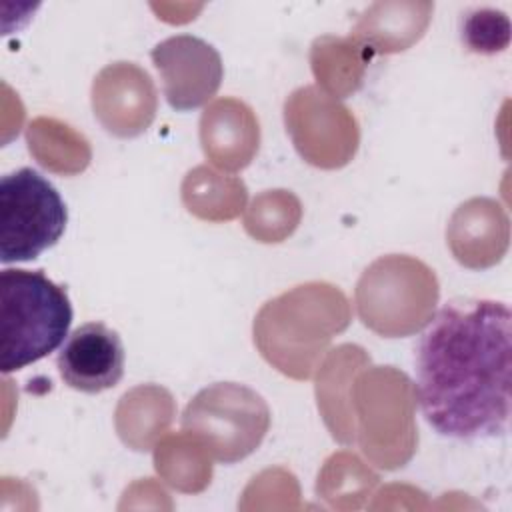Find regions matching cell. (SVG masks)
Masks as SVG:
<instances>
[{
    "instance_id": "cell-1",
    "label": "cell",
    "mask_w": 512,
    "mask_h": 512,
    "mask_svg": "<svg viewBox=\"0 0 512 512\" xmlns=\"http://www.w3.org/2000/svg\"><path fill=\"white\" fill-rule=\"evenodd\" d=\"M512 314L504 302L462 298L428 322L416 350V402L446 438L480 440L508 432Z\"/></svg>"
},
{
    "instance_id": "cell-2",
    "label": "cell",
    "mask_w": 512,
    "mask_h": 512,
    "mask_svg": "<svg viewBox=\"0 0 512 512\" xmlns=\"http://www.w3.org/2000/svg\"><path fill=\"white\" fill-rule=\"evenodd\" d=\"M350 320V302L338 286L304 282L262 304L252 334L270 366L288 378L308 380Z\"/></svg>"
},
{
    "instance_id": "cell-3",
    "label": "cell",
    "mask_w": 512,
    "mask_h": 512,
    "mask_svg": "<svg viewBox=\"0 0 512 512\" xmlns=\"http://www.w3.org/2000/svg\"><path fill=\"white\" fill-rule=\"evenodd\" d=\"M72 306L42 270L0 272V370L16 372L54 352L66 338Z\"/></svg>"
},
{
    "instance_id": "cell-4",
    "label": "cell",
    "mask_w": 512,
    "mask_h": 512,
    "mask_svg": "<svg viewBox=\"0 0 512 512\" xmlns=\"http://www.w3.org/2000/svg\"><path fill=\"white\" fill-rule=\"evenodd\" d=\"M354 444L378 468L398 470L418 446L416 390L394 366H366L352 382Z\"/></svg>"
},
{
    "instance_id": "cell-5",
    "label": "cell",
    "mask_w": 512,
    "mask_h": 512,
    "mask_svg": "<svg viewBox=\"0 0 512 512\" xmlns=\"http://www.w3.org/2000/svg\"><path fill=\"white\" fill-rule=\"evenodd\" d=\"M438 298L434 270L408 254L376 258L360 274L354 290L358 318L384 338H404L424 330Z\"/></svg>"
},
{
    "instance_id": "cell-6",
    "label": "cell",
    "mask_w": 512,
    "mask_h": 512,
    "mask_svg": "<svg viewBox=\"0 0 512 512\" xmlns=\"http://www.w3.org/2000/svg\"><path fill=\"white\" fill-rule=\"evenodd\" d=\"M270 428V408L252 388L216 382L202 388L182 412V430L194 434L224 464L250 456Z\"/></svg>"
},
{
    "instance_id": "cell-7",
    "label": "cell",
    "mask_w": 512,
    "mask_h": 512,
    "mask_svg": "<svg viewBox=\"0 0 512 512\" xmlns=\"http://www.w3.org/2000/svg\"><path fill=\"white\" fill-rule=\"evenodd\" d=\"M68 210L40 172L20 168L0 180V260L26 262L54 246L64 234Z\"/></svg>"
},
{
    "instance_id": "cell-8",
    "label": "cell",
    "mask_w": 512,
    "mask_h": 512,
    "mask_svg": "<svg viewBox=\"0 0 512 512\" xmlns=\"http://www.w3.org/2000/svg\"><path fill=\"white\" fill-rule=\"evenodd\" d=\"M284 124L296 152L316 168H342L358 152L356 116L318 86H300L286 98Z\"/></svg>"
},
{
    "instance_id": "cell-9",
    "label": "cell",
    "mask_w": 512,
    "mask_h": 512,
    "mask_svg": "<svg viewBox=\"0 0 512 512\" xmlns=\"http://www.w3.org/2000/svg\"><path fill=\"white\" fill-rule=\"evenodd\" d=\"M150 56L162 76L164 96L174 110L200 108L220 88L222 58L212 44L198 36H170L158 42Z\"/></svg>"
},
{
    "instance_id": "cell-10",
    "label": "cell",
    "mask_w": 512,
    "mask_h": 512,
    "mask_svg": "<svg viewBox=\"0 0 512 512\" xmlns=\"http://www.w3.org/2000/svg\"><path fill=\"white\" fill-rule=\"evenodd\" d=\"M92 110L102 128L118 138L142 134L158 110V94L150 74L134 62H112L92 82Z\"/></svg>"
},
{
    "instance_id": "cell-11",
    "label": "cell",
    "mask_w": 512,
    "mask_h": 512,
    "mask_svg": "<svg viewBox=\"0 0 512 512\" xmlns=\"http://www.w3.org/2000/svg\"><path fill=\"white\" fill-rule=\"evenodd\" d=\"M60 378L74 390L98 394L116 386L124 374V346L116 330L102 322L76 328L58 352Z\"/></svg>"
},
{
    "instance_id": "cell-12",
    "label": "cell",
    "mask_w": 512,
    "mask_h": 512,
    "mask_svg": "<svg viewBox=\"0 0 512 512\" xmlns=\"http://www.w3.org/2000/svg\"><path fill=\"white\" fill-rule=\"evenodd\" d=\"M446 240L452 256L464 268H490L508 250V214L492 198H470L454 210L446 228Z\"/></svg>"
},
{
    "instance_id": "cell-13",
    "label": "cell",
    "mask_w": 512,
    "mask_h": 512,
    "mask_svg": "<svg viewBox=\"0 0 512 512\" xmlns=\"http://www.w3.org/2000/svg\"><path fill=\"white\" fill-rule=\"evenodd\" d=\"M204 156L224 172L246 168L260 148V124L254 110L232 96L210 102L200 116Z\"/></svg>"
},
{
    "instance_id": "cell-14",
    "label": "cell",
    "mask_w": 512,
    "mask_h": 512,
    "mask_svg": "<svg viewBox=\"0 0 512 512\" xmlns=\"http://www.w3.org/2000/svg\"><path fill=\"white\" fill-rule=\"evenodd\" d=\"M434 12L428 0H384L370 4L356 20L352 38L372 54H396L414 46Z\"/></svg>"
},
{
    "instance_id": "cell-15",
    "label": "cell",
    "mask_w": 512,
    "mask_h": 512,
    "mask_svg": "<svg viewBox=\"0 0 512 512\" xmlns=\"http://www.w3.org/2000/svg\"><path fill=\"white\" fill-rule=\"evenodd\" d=\"M370 366V356L362 346L340 344L322 360L316 376V402L330 436L344 444H354V420L350 390L356 374Z\"/></svg>"
},
{
    "instance_id": "cell-16",
    "label": "cell",
    "mask_w": 512,
    "mask_h": 512,
    "mask_svg": "<svg viewBox=\"0 0 512 512\" xmlns=\"http://www.w3.org/2000/svg\"><path fill=\"white\" fill-rule=\"evenodd\" d=\"M176 414L172 394L158 384H140L118 400L114 426L120 440L136 450L146 452L166 434Z\"/></svg>"
},
{
    "instance_id": "cell-17",
    "label": "cell",
    "mask_w": 512,
    "mask_h": 512,
    "mask_svg": "<svg viewBox=\"0 0 512 512\" xmlns=\"http://www.w3.org/2000/svg\"><path fill=\"white\" fill-rule=\"evenodd\" d=\"M374 54L352 36H318L310 46V68L318 88L332 98H348L364 84Z\"/></svg>"
},
{
    "instance_id": "cell-18",
    "label": "cell",
    "mask_w": 512,
    "mask_h": 512,
    "mask_svg": "<svg viewBox=\"0 0 512 512\" xmlns=\"http://www.w3.org/2000/svg\"><path fill=\"white\" fill-rule=\"evenodd\" d=\"M180 196L186 210L196 218L226 222L240 216L248 200V190L240 178L220 174L202 164L186 172Z\"/></svg>"
},
{
    "instance_id": "cell-19",
    "label": "cell",
    "mask_w": 512,
    "mask_h": 512,
    "mask_svg": "<svg viewBox=\"0 0 512 512\" xmlns=\"http://www.w3.org/2000/svg\"><path fill=\"white\" fill-rule=\"evenodd\" d=\"M26 142L34 160L54 174H80L92 160L88 140L56 118H34L26 128Z\"/></svg>"
},
{
    "instance_id": "cell-20",
    "label": "cell",
    "mask_w": 512,
    "mask_h": 512,
    "mask_svg": "<svg viewBox=\"0 0 512 512\" xmlns=\"http://www.w3.org/2000/svg\"><path fill=\"white\" fill-rule=\"evenodd\" d=\"M154 468L168 486L196 494L210 484L212 456L194 434L182 430L156 442Z\"/></svg>"
},
{
    "instance_id": "cell-21",
    "label": "cell",
    "mask_w": 512,
    "mask_h": 512,
    "mask_svg": "<svg viewBox=\"0 0 512 512\" xmlns=\"http://www.w3.org/2000/svg\"><path fill=\"white\" fill-rule=\"evenodd\" d=\"M378 484L374 474L356 454L340 450L332 454L318 472L316 494L322 496L332 508L348 510L364 506L366 496Z\"/></svg>"
},
{
    "instance_id": "cell-22",
    "label": "cell",
    "mask_w": 512,
    "mask_h": 512,
    "mask_svg": "<svg viewBox=\"0 0 512 512\" xmlns=\"http://www.w3.org/2000/svg\"><path fill=\"white\" fill-rule=\"evenodd\" d=\"M302 220V204L290 190H264L246 210V232L264 244L286 240Z\"/></svg>"
},
{
    "instance_id": "cell-23",
    "label": "cell",
    "mask_w": 512,
    "mask_h": 512,
    "mask_svg": "<svg viewBox=\"0 0 512 512\" xmlns=\"http://www.w3.org/2000/svg\"><path fill=\"white\" fill-rule=\"evenodd\" d=\"M510 24L504 12L496 10H474L464 20L462 40L472 52L494 54L508 46Z\"/></svg>"
}]
</instances>
